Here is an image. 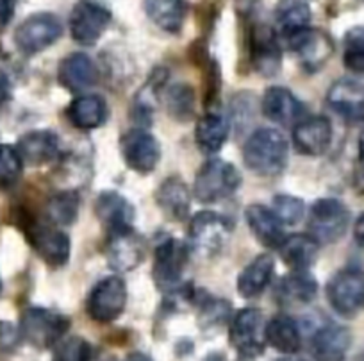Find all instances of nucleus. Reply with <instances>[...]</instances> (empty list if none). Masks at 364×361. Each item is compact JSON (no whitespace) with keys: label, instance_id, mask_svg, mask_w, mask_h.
<instances>
[{"label":"nucleus","instance_id":"1","mask_svg":"<svg viewBox=\"0 0 364 361\" xmlns=\"http://www.w3.org/2000/svg\"><path fill=\"white\" fill-rule=\"evenodd\" d=\"M243 161L248 170L262 177L281 174L288 163V142L277 129H257L245 143Z\"/></svg>","mask_w":364,"mask_h":361},{"label":"nucleus","instance_id":"2","mask_svg":"<svg viewBox=\"0 0 364 361\" xmlns=\"http://www.w3.org/2000/svg\"><path fill=\"white\" fill-rule=\"evenodd\" d=\"M241 187V174L229 161L211 159L197 172L193 194L204 204L230 197Z\"/></svg>","mask_w":364,"mask_h":361},{"label":"nucleus","instance_id":"3","mask_svg":"<svg viewBox=\"0 0 364 361\" xmlns=\"http://www.w3.org/2000/svg\"><path fill=\"white\" fill-rule=\"evenodd\" d=\"M111 19L113 15L109 8L99 0H79L70 13V34L77 43L84 47L95 45L109 27Z\"/></svg>","mask_w":364,"mask_h":361},{"label":"nucleus","instance_id":"4","mask_svg":"<svg viewBox=\"0 0 364 361\" xmlns=\"http://www.w3.org/2000/svg\"><path fill=\"white\" fill-rule=\"evenodd\" d=\"M70 329V318L47 308H29L22 317V336L38 349L55 345Z\"/></svg>","mask_w":364,"mask_h":361},{"label":"nucleus","instance_id":"5","mask_svg":"<svg viewBox=\"0 0 364 361\" xmlns=\"http://www.w3.org/2000/svg\"><path fill=\"white\" fill-rule=\"evenodd\" d=\"M350 213L338 199H320L311 206L309 231L318 244H334L348 229Z\"/></svg>","mask_w":364,"mask_h":361},{"label":"nucleus","instance_id":"6","mask_svg":"<svg viewBox=\"0 0 364 361\" xmlns=\"http://www.w3.org/2000/svg\"><path fill=\"white\" fill-rule=\"evenodd\" d=\"M127 304V286L124 279L117 276L104 278L93 286L87 297L86 310L87 315L99 324H109L117 320L125 310Z\"/></svg>","mask_w":364,"mask_h":361},{"label":"nucleus","instance_id":"7","mask_svg":"<svg viewBox=\"0 0 364 361\" xmlns=\"http://www.w3.org/2000/svg\"><path fill=\"white\" fill-rule=\"evenodd\" d=\"M327 299L341 317H355L364 310V272L360 268H345L331 279Z\"/></svg>","mask_w":364,"mask_h":361},{"label":"nucleus","instance_id":"8","mask_svg":"<svg viewBox=\"0 0 364 361\" xmlns=\"http://www.w3.org/2000/svg\"><path fill=\"white\" fill-rule=\"evenodd\" d=\"M230 343L245 357L261 356L266 347L264 315L255 308H245L230 322Z\"/></svg>","mask_w":364,"mask_h":361},{"label":"nucleus","instance_id":"9","mask_svg":"<svg viewBox=\"0 0 364 361\" xmlns=\"http://www.w3.org/2000/svg\"><path fill=\"white\" fill-rule=\"evenodd\" d=\"M63 26L50 13H36L18 26L15 43L23 54H38L61 38Z\"/></svg>","mask_w":364,"mask_h":361},{"label":"nucleus","instance_id":"10","mask_svg":"<svg viewBox=\"0 0 364 361\" xmlns=\"http://www.w3.org/2000/svg\"><path fill=\"white\" fill-rule=\"evenodd\" d=\"M229 220L215 211H200L191 219L190 224V240L193 248L205 256L222 251L230 236Z\"/></svg>","mask_w":364,"mask_h":361},{"label":"nucleus","instance_id":"11","mask_svg":"<svg viewBox=\"0 0 364 361\" xmlns=\"http://www.w3.org/2000/svg\"><path fill=\"white\" fill-rule=\"evenodd\" d=\"M188 261L186 247L175 238L166 236L154 252L152 276L161 290H171L178 285Z\"/></svg>","mask_w":364,"mask_h":361},{"label":"nucleus","instance_id":"12","mask_svg":"<svg viewBox=\"0 0 364 361\" xmlns=\"http://www.w3.org/2000/svg\"><path fill=\"white\" fill-rule=\"evenodd\" d=\"M120 150L125 164L138 174H149L159 163V142L143 129H131L125 132L120 140Z\"/></svg>","mask_w":364,"mask_h":361},{"label":"nucleus","instance_id":"13","mask_svg":"<svg viewBox=\"0 0 364 361\" xmlns=\"http://www.w3.org/2000/svg\"><path fill=\"white\" fill-rule=\"evenodd\" d=\"M27 236L38 254L50 266H63L70 259V238L48 224H31Z\"/></svg>","mask_w":364,"mask_h":361},{"label":"nucleus","instance_id":"14","mask_svg":"<svg viewBox=\"0 0 364 361\" xmlns=\"http://www.w3.org/2000/svg\"><path fill=\"white\" fill-rule=\"evenodd\" d=\"M282 63V48L275 31L268 26L254 27L252 31V65L255 72L272 77L279 72Z\"/></svg>","mask_w":364,"mask_h":361},{"label":"nucleus","instance_id":"15","mask_svg":"<svg viewBox=\"0 0 364 361\" xmlns=\"http://www.w3.org/2000/svg\"><path fill=\"white\" fill-rule=\"evenodd\" d=\"M95 213L109 234L132 229L134 208L118 192H102L95 201Z\"/></svg>","mask_w":364,"mask_h":361},{"label":"nucleus","instance_id":"16","mask_svg":"<svg viewBox=\"0 0 364 361\" xmlns=\"http://www.w3.org/2000/svg\"><path fill=\"white\" fill-rule=\"evenodd\" d=\"M286 43L289 45L291 51H295L300 56L302 63L309 70H316L323 66L332 56V52H334V45H332L331 38L327 34L320 33V31L311 29V27L296 34V36L289 38Z\"/></svg>","mask_w":364,"mask_h":361},{"label":"nucleus","instance_id":"17","mask_svg":"<svg viewBox=\"0 0 364 361\" xmlns=\"http://www.w3.org/2000/svg\"><path fill=\"white\" fill-rule=\"evenodd\" d=\"M248 227L254 233V236L264 245L266 248H277L284 244L286 236L284 224L277 219L273 209H268L262 204L248 206L245 211Z\"/></svg>","mask_w":364,"mask_h":361},{"label":"nucleus","instance_id":"18","mask_svg":"<svg viewBox=\"0 0 364 361\" xmlns=\"http://www.w3.org/2000/svg\"><path fill=\"white\" fill-rule=\"evenodd\" d=\"M332 125L327 118L313 117L296 124L293 131V143L296 150L306 156H320L331 147Z\"/></svg>","mask_w":364,"mask_h":361},{"label":"nucleus","instance_id":"19","mask_svg":"<svg viewBox=\"0 0 364 361\" xmlns=\"http://www.w3.org/2000/svg\"><path fill=\"white\" fill-rule=\"evenodd\" d=\"M23 164L45 167L59 156V140L50 131H33L23 135L16 145Z\"/></svg>","mask_w":364,"mask_h":361},{"label":"nucleus","instance_id":"20","mask_svg":"<svg viewBox=\"0 0 364 361\" xmlns=\"http://www.w3.org/2000/svg\"><path fill=\"white\" fill-rule=\"evenodd\" d=\"M327 103L336 113L348 120L364 118V84L352 79L338 80L328 90Z\"/></svg>","mask_w":364,"mask_h":361},{"label":"nucleus","instance_id":"21","mask_svg":"<svg viewBox=\"0 0 364 361\" xmlns=\"http://www.w3.org/2000/svg\"><path fill=\"white\" fill-rule=\"evenodd\" d=\"M143 256H145V244H143L141 236H138L132 229L109 234L107 259L114 270L129 272L143 261Z\"/></svg>","mask_w":364,"mask_h":361},{"label":"nucleus","instance_id":"22","mask_svg":"<svg viewBox=\"0 0 364 361\" xmlns=\"http://www.w3.org/2000/svg\"><path fill=\"white\" fill-rule=\"evenodd\" d=\"M262 113L275 124L291 125L302 117L304 106L288 88L272 86L262 97Z\"/></svg>","mask_w":364,"mask_h":361},{"label":"nucleus","instance_id":"23","mask_svg":"<svg viewBox=\"0 0 364 361\" xmlns=\"http://www.w3.org/2000/svg\"><path fill=\"white\" fill-rule=\"evenodd\" d=\"M58 79L63 88L72 93H80L97 80L95 63L82 52H73L66 56L58 70Z\"/></svg>","mask_w":364,"mask_h":361},{"label":"nucleus","instance_id":"24","mask_svg":"<svg viewBox=\"0 0 364 361\" xmlns=\"http://www.w3.org/2000/svg\"><path fill=\"white\" fill-rule=\"evenodd\" d=\"M352 343V335L346 328L327 324L318 329L313 336V354L316 361H343Z\"/></svg>","mask_w":364,"mask_h":361},{"label":"nucleus","instance_id":"25","mask_svg":"<svg viewBox=\"0 0 364 361\" xmlns=\"http://www.w3.org/2000/svg\"><path fill=\"white\" fill-rule=\"evenodd\" d=\"M107 113H109L107 104L100 95H80L66 108V117L72 122L73 127L84 129V131L106 124Z\"/></svg>","mask_w":364,"mask_h":361},{"label":"nucleus","instance_id":"26","mask_svg":"<svg viewBox=\"0 0 364 361\" xmlns=\"http://www.w3.org/2000/svg\"><path fill=\"white\" fill-rule=\"evenodd\" d=\"M275 263L269 254H261L248 263L240 276H237V292L245 299H254L261 295L268 286L269 279L273 276Z\"/></svg>","mask_w":364,"mask_h":361},{"label":"nucleus","instance_id":"27","mask_svg":"<svg viewBox=\"0 0 364 361\" xmlns=\"http://www.w3.org/2000/svg\"><path fill=\"white\" fill-rule=\"evenodd\" d=\"M318 248L320 244L313 236L293 234L286 238L284 244L279 247V254L293 272H307V268L316 261Z\"/></svg>","mask_w":364,"mask_h":361},{"label":"nucleus","instance_id":"28","mask_svg":"<svg viewBox=\"0 0 364 361\" xmlns=\"http://www.w3.org/2000/svg\"><path fill=\"white\" fill-rule=\"evenodd\" d=\"M266 343L282 354H296L302 345V335L293 320L288 315H277L272 320L266 322Z\"/></svg>","mask_w":364,"mask_h":361},{"label":"nucleus","instance_id":"29","mask_svg":"<svg viewBox=\"0 0 364 361\" xmlns=\"http://www.w3.org/2000/svg\"><path fill=\"white\" fill-rule=\"evenodd\" d=\"M186 0H145V11L159 29L166 33H178L188 15Z\"/></svg>","mask_w":364,"mask_h":361},{"label":"nucleus","instance_id":"30","mask_svg":"<svg viewBox=\"0 0 364 361\" xmlns=\"http://www.w3.org/2000/svg\"><path fill=\"white\" fill-rule=\"evenodd\" d=\"M156 202L170 219L184 220L190 213L191 195L186 184L177 177H171L157 188Z\"/></svg>","mask_w":364,"mask_h":361},{"label":"nucleus","instance_id":"31","mask_svg":"<svg viewBox=\"0 0 364 361\" xmlns=\"http://www.w3.org/2000/svg\"><path fill=\"white\" fill-rule=\"evenodd\" d=\"M275 22H277L279 33L288 41L289 38L309 29V6L302 2V0H281L277 9H275Z\"/></svg>","mask_w":364,"mask_h":361},{"label":"nucleus","instance_id":"32","mask_svg":"<svg viewBox=\"0 0 364 361\" xmlns=\"http://www.w3.org/2000/svg\"><path fill=\"white\" fill-rule=\"evenodd\" d=\"M227 136H229V122L216 111L204 115L195 129V142L205 154L218 152L225 145Z\"/></svg>","mask_w":364,"mask_h":361},{"label":"nucleus","instance_id":"33","mask_svg":"<svg viewBox=\"0 0 364 361\" xmlns=\"http://www.w3.org/2000/svg\"><path fill=\"white\" fill-rule=\"evenodd\" d=\"M277 293L282 303L309 304L318 293V283L309 272H293L279 283Z\"/></svg>","mask_w":364,"mask_h":361},{"label":"nucleus","instance_id":"34","mask_svg":"<svg viewBox=\"0 0 364 361\" xmlns=\"http://www.w3.org/2000/svg\"><path fill=\"white\" fill-rule=\"evenodd\" d=\"M48 219L54 226H70L79 213V195L75 192H59L47 204Z\"/></svg>","mask_w":364,"mask_h":361},{"label":"nucleus","instance_id":"35","mask_svg":"<svg viewBox=\"0 0 364 361\" xmlns=\"http://www.w3.org/2000/svg\"><path fill=\"white\" fill-rule=\"evenodd\" d=\"M343 63L350 72L364 75V27H353L346 33Z\"/></svg>","mask_w":364,"mask_h":361},{"label":"nucleus","instance_id":"36","mask_svg":"<svg viewBox=\"0 0 364 361\" xmlns=\"http://www.w3.org/2000/svg\"><path fill=\"white\" fill-rule=\"evenodd\" d=\"M23 161L16 147L0 145V187H13L22 175Z\"/></svg>","mask_w":364,"mask_h":361},{"label":"nucleus","instance_id":"37","mask_svg":"<svg viewBox=\"0 0 364 361\" xmlns=\"http://www.w3.org/2000/svg\"><path fill=\"white\" fill-rule=\"evenodd\" d=\"M273 213L277 215L284 226H295L306 215V204L302 199L293 197V195L281 194L277 197H273Z\"/></svg>","mask_w":364,"mask_h":361},{"label":"nucleus","instance_id":"38","mask_svg":"<svg viewBox=\"0 0 364 361\" xmlns=\"http://www.w3.org/2000/svg\"><path fill=\"white\" fill-rule=\"evenodd\" d=\"M168 110L181 120L193 113V90L186 84H177L168 92Z\"/></svg>","mask_w":364,"mask_h":361},{"label":"nucleus","instance_id":"39","mask_svg":"<svg viewBox=\"0 0 364 361\" xmlns=\"http://www.w3.org/2000/svg\"><path fill=\"white\" fill-rule=\"evenodd\" d=\"M91 345L80 338H68L55 347L54 361H86Z\"/></svg>","mask_w":364,"mask_h":361},{"label":"nucleus","instance_id":"40","mask_svg":"<svg viewBox=\"0 0 364 361\" xmlns=\"http://www.w3.org/2000/svg\"><path fill=\"white\" fill-rule=\"evenodd\" d=\"M227 315H229V304L223 303V300L208 299L202 304V318H204L205 322H209V324L223 320Z\"/></svg>","mask_w":364,"mask_h":361},{"label":"nucleus","instance_id":"41","mask_svg":"<svg viewBox=\"0 0 364 361\" xmlns=\"http://www.w3.org/2000/svg\"><path fill=\"white\" fill-rule=\"evenodd\" d=\"M20 338V333L16 331L15 325L8 322H0V352H9L16 347Z\"/></svg>","mask_w":364,"mask_h":361},{"label":"nucleus","instance_id":"42","mask_svg":"<svg viewBox=\"0 0 364 361\" xmlns=\"http://www.w3.org/2000/svg\"><path fill=\"white\" fill-rule=\"evenodd\" d=\"M16 0H0V31L8 27L11 22L13 15H15Z\"/></svg>","mask_w":364,"mask_h":361},{"label":"nucleus","instance_id":"43","mask_svg":"<svg viewBox=\"0 0 364 361\" xmlns=\"http://www.w3.org/2000/svg\"><path fill=\"white\" fill-rule=\"evenodd\" d=\"M86 361H117V357H114L113 354L106 352V350L93 349V347H91L90 356H87Z\"/></svg>","mask_w":364,"mask_h":361},{"label":"nucleus","instance_id":"44","mask_svg":"<svg viewBox=\"0 0 364 361\" xmlns=\"http://www.w3.org/2000/svg\"><path fill=\"white\" fill-rule=\"evenodd\" d=\"M353 236H355V241L364 248V213L359 216V220L355 222V227H353Z\"/></svg>","mask_w":364,"mask_h":361},{"label":"nucleus","instance_id":"45","mask_svg":"<svg viewBox=\"0 0 364 361\" xmlns=\"http://www.w3.org/2000/svg\"><path fill=\"white\" fill-rule=\"evenodd\" d=\"M125 361H152V360L143 352H132L125 357Z\"/></svg>","mask_w":364,"mask_h":361},{"label":"nucleus","instance_id":"46","mask_svg":"<svg viewBox=\"0 0 364 361\" xmlns=\"http://www.w3.org/2000/svg\"><path fill=\"white\" fill-rule=\"evenodd\" d=\"M359 157H360V161L364 163V129L359 136Z\"/></svg>","mask_w":364,"mask_h":361},{"label":"nucleus","instance_id":"47","mask_svg":"<svg viewBox=\"0 0 364 361\" xmlns=\"http://www.w3.org/2000/svg\"><path fill=\"white\" fill-rule=\"evenodd\" d=\"M279 361H306V360H302V357H295V356H288V357H282V360H279Z\"/></svg>","mask_w":364,"mask_h":361},{"label":"nucleus","instance_id":"48","mask_svg":"<svg viewBox=\"0 0 364 361\" xmlns=\"http://www.w3.org/2000/svg\"><path fill=\"white\" fill-rule=\"evenodd\" d=\"M0 288H2V285H0Z\"/></svg>","mask_w":364,"mask_h":361}]
</instances>
